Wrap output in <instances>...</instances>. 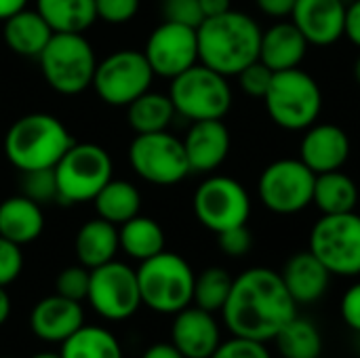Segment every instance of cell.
Returning <instances> with one entry per match:
<instances>
[{
  "label": "cell",
  "mask_w": 360,
  "mask_h": 358,
  "mask_svg": "<svg viewBox=\"0 0 360 358\" xmlns=\"http://www.w3.org/2000/svg\"><path fill=\"white\" fill-rule=\"evenodd\" d=\"M297 317V304L289 295L281 272L272 268H249L240 272L221 308V319L232 335L270 342Z\"/></svg>",
  "instance_id": "6da1fadb"
},
{
  "label": "cell",
  "mask_w": 360,
  "mask_h": 358,
  "mask_svg": "<svg viewBox=\"0 0 360 358\" xmlns=\"http://www.w3.org/2000/svg\"><path fill=\"white\" fill-rule=\"evenodd\" d=\"M262 25L249 13L226 11L215 17H205L196 27L198 61L224 76L240 74L249 63L259 59Z\"/></svg>",
  "instance_id": "7a4b0ae2"
},
{
  "label": "cell",
  "mask_w": 360,
  "mask_h": 358,
  "mask_svg": "<svg viewBox=\"0 0 360 358\" xmlns=\"http://www.w3.org/2000/svg\"><path fill=\"white\" fill-rule=\"evenodd\" d=\"M74 143L68 127L53 114L32 112L17 118L4 135V156L19 171L53 169Z\"/></svg>",
  "instance_id": "3957f363"
},
{
  "label": "cell",
  "mask_w": 360,
  "mask_h": 358,
  "mask_svg": "<svg viewBox=\"0 0 360 358\" xmlns=\"http://www.w3.org/2000/svg\"><path fill=\"white\" fill-rule=\"evenodd\" d=\"M137 283L141 293V306L158 314H177L192 306L196 274L188 260L173 251H160L158 255L139 262Z\"/></svg>",
  "instance_id": "277c9868"
},
{
  "label": "cell",
  "mask_w": 360,
  "mask_h": 358,
  "mask_svg": "<svg viewBox=\"0 0 360 358\" xmlns=\"http://www.w3.org/2000/svg\"><path fill=\"white\" fill-rule=\"evenodd\" d=\"M270 120L285 131H306L323 110V91L314 76L302 68L274 72L264 95Z\"/></svg>",
  "instance_id": "5b68a950"
},
{
  "label": "cell",
  "mask_w": 360,
  "mask_h": 358,
  "mask_svg": "<svg viewBox=\"0 0 360 358\" xmlns=\"http://www.w3.org/2000/svg\"><path fill=\"white\" fill-rule=\"evenodd\" d=\"M38 63L46 84L70 97L91 89L97 55L84 34H53Z\"/></svg>",
  "instance_id": "8992f818"
},
{
  "label": "cell",
  "mask_w": 360,
  "mask_h": 358,
  "mask_svg": "<svg viewBox=\"0 0 360 358\" xmlns=\"http://www.w3.org/2000/svg\"><path fill=\"white\" fill-rule=\"evenodd\" d=\"M59 203L82 205L93 203L101 188L114 177V162L105 148L93 141H74L70 150L53 167Z\"/></svg>",
  "instance_id": "52a82bcc"
},
{
  "label": "cell",
  "mask_w": 360,
  "mask_h": 358,
  "mask_svg": "<svg viewBox=\"0 0 360 358\" xmlns=\"http://www.w3.org/2000/svg\"><path fill=\"white\" fill-rule=\"evenodd\" d=\"M169 97L175 112L192 122L224 120L232 108V87L228 76L202 65L200 61L171 78Z\"/></svg>",
  "instance_id": "ba28073f"
},
{
  "label": "cell",
  "mask_w": 360,
  "mask_h": 358,
  "mask_svg": "<svg viewBox=\"0 0 360 358\" xmlns=\"http://www.w3.org/2000/svg\"><path fill=\"white\" fill-rule=\"evenodd\" d=\"M308 249L331 276H360V215L356 211L323 215L310 230Z\"/></svg>",
  "instance_id": "9c48e42d"
},
{
  "label": "cell",
  "mask_w": 360,
  "mask_h": 358,
  "mask_svg": "<svg viewBox=\"0 0 360 358\" xmlns=\"http://www.w3.org/2000/svg\"><path fill=\"white\" fill-rule=\"evenodd\" d=\"M154 70L143 51L120 49L97 61L91 89L97 97L112 108H127L139 95L150 91Z\"/></svg>",
  "instance_id": "30bf717a"
},
{
  "label": "cell",
  "mask_w": 360,
  "mask_h": 358,
  "mask_svg": "<svg viewBox=\"0 0 360 358\" xmlns=\"http://www.w3.org/2000/svg\"><path fill=\"white\" fill-rule=\"evenodd\" d=\"M129 165L154 186H175L192 173L184 141L169 131L135 135L129 146Z\"/></svg>",
  "instance_id": "8fae6325"
},
{
  "label": "cell",
  "mask_w": 360,
  "mask_h": 358,
  "mask_svg": "<svg viewBox=\"0 0 360 358\" xmlns=\"http://www.w3.org/2000/svg\"><path fill=\"white\" fill-rule=\"evenodd\" d=\"M192 209L200 226L219 234L236 226H247L251 217V196L238 179L209 175L196 188Z\"/></svg>",
  "instance_id": "7c38bea8"
},
{
  "label": "cell",
  "mask_w": 360,
  "mask_h": 358,
  "mask_svg": "<svg viewBox=\"0 0 360 358\" xmlns=\"http://www.w3.org/2000/svg\"><path fill=\"white\" fill-rule=\"evenodd\" d=\"M314 181L316 173L300 158H281L262 171L257 194L268 211L276 215H295L312 205Z\"/></svg>",
  "instance_id": "4fadbf2b"
},
{
  "label": "cell",
  "mask_w": 360,
  "mask_h": 358,
  "mask_svg": "<svg viewBox=\"0 0 360 358\" xmlns=\"http://www.w3.org/2000/svg\"><path fill=\"white\" fill-rule=\"evenodd\" d=\"M86 302L105 321H127L141 308L137 272L129 264L112 260L91 270Z\"/></svg>",
  "instance_id": "5bb4252c"
},
{
  "label": "cell",
  "mask_w": 360,
  "mask_h": 358,
  "mask_svg": "<svg viewBox=\"0 0 360 358\" xmlns=\"http://www.w3.org/2000/svg\"><path fill=\"white\" fill-rule=\"evenodd\" d=\"M143 55L160 78H175L188 68L198 63V36L196 27L165 21L158 23L143 46Z\"/></svg>",
  "instance_id": "9a60e30c"
},
{
  "label": "cell",
  "mask_w": 360,
  "mask_h": 358,
  "mask_svg": "<svg viewBox=\"0 0 360 358\" xmlns=\"http://www.w3.org/2000/svg\"><path fill=\"white\" fill-rule=\"evenodd\" d=\"M173 317L171 344L186 358H211L221 344V327L215 314L192 304Z\"/></svg>",
  "instance_id": "2e32d148"
},
{
  "label": "cell",
  "mask_w": 360,
  "mask_h": 358,
  "mask_svg": "<svg viewBox=\"0 0 360 358\" xmlns=\"http://www.w3.org/2000/svg\"><path fill=\"white\" fill-rule=\"evenodd\" d=\"M350 137L348 133L331 122L312 124L306 129L300 143V160L319 173H329L342 169L350 158Z\"/></svg>",
  "instance_id": "e0dca14e"
},
{
  "label": "cell",
  "mask_w": 360,
  "mask_h": 358,
  "mask_svg": "<svg viewBox=\"0 0 360 358\" xmlns=\"http://www.w3.org/2000/svg\"><path fill=\"white\" fill-rule=\"evenodd\" d=\"M291 21L304 34L308 44L331 46L344 36V0H295Z\"/></svg>",
  "instance_id": "ac0fdd59"
},
{
  "label": "cell",
  "mask_w": 360,
  "mask_h": 358,
  "mask_svg": "<svg viewBox=\"0 0 360 358\" xmlns=\"http://www.w3.org/2000/svg\"><path fill=\"white\" fill-rule=\"evenodd\" d=\"M82 325H84L82 304L68 300L59 293L42 298L40 302L34 304L30 312L32 333L46 344H63Z\"/></svg>",
  "instance_id": "d6986e66"
},
{
  "label": "cell",
  "mask_w": 360,
  "mask_h": 358,
  "mask_svg": "<svg viewBox=\"0 0 360 358\" xmlns=\"http://www.w3.org/2000/svg\"><path fill=\"white\" fill-rule=\"evenodd\" d=\"M181 141L192 173H213L219 169L232 146L230 129L224 120H196Z\"/></svg>",
  "instance_id": "ffe728a7"
},
{
  "label": "cell",
  "mask_w": 360,
  "mask_h": 358,
  "mask_svg": "<svg viewBox=\"0 0 360 358\" xmlns=\"http://www.w3.org/2000/svg\"><path fill=\"white\" fill-rule=\"evenodd\" d=\"M281 279L297 306L321 302L331 285V272L310 249L291 255L281 272Z\"/></svg>",
  "instance_id": "44dd1931"
},
{
  "label": "cell",
  "mask_w": 360,
  "mask_h": 358,
  "mask_svg": "<svg viewBox=\"0 0 360 358\" xmlns=\"http://www.w3.org/2000/svg\"><path fill=\"white\" fill-rule=\"evenodd\" d=\"M308 46H310L308 40L295 27L293 21L278 19L262 34L259 61L266 63L272 72L293 70L302 65L308 53Z\"/></svg>",
  "instance_id": "7402d4cb"
},
{
  "label": "cell",
  "mask_w": 360,
  "mask_h": 358,
  "mask_svg": "<svg viewBox=\"0 0 360 358\" xmlns=\"http://www.w3.org/2000/svg\"><path fill=\"white\" fill-rule=\"evenodd\" d=\"M2 23H4L2 27L4 42L19 57L38 59L53 36L51 25L42 19V15L36 8L25 6L23 11L15 13Z\"/></svg>",
  "instance_id": "603a6c76"
},
{
  "label": "cell",
  "mask_w": 360,
  "mask_h": 358,
  "mask_svg": "<svg viewBox=\"0 0 360 358\" xmlns=\"http://www.w3.org/2000/svg\"><path fill=\"white\" fill-rule=\"evenodd\" d=\"M118 251H120L118 226L101 217H93L78 228L76 238H74V253L80 266L89 270L99 268L116 260Z\"/></svg>",
  "instance_id": "cb8c5ba5"
},
{
  "label": "cell",
  "mask_w": 360,
  "mask_h": 358,
  "mask_svg": "<svg viewBox=\"0 0 360 358\" xmlns=\"http://www.w3.org/2000/svg\"><path fill=\"white\" fill-rule=\"evenodd\" d=\"M42 230L44 213L38 203L23 194L8 196L0 203V236L23 247L38 241Z\"/></svg>",
  "instance_id": "d4e9b609"
},
{
  "label": "cell",
  "mask_w": 360,
  "mask_h": 358,
  "mask_svg": "<svg viewBox=\"0 0 360 358\" xmlns=\"http://www.w3.org/2000/svg\"><path fill=\"white\" fill-rule=\"evenodd\" d=\"M34 8L53 34H84L97 21L95 0H36Z\"/></svg>",
  "instance_id": "484cf974"
},
{
  "label": "cell",
  "mask_w": 360,
  "mask_h": 358,
  "mask_svg": "<svg viewBox=\"0 0 360 358\" xmlns=\"http://www.w3.org/2000/svg\"><path fill=\"white\" fill-rule=\"evenodd\" d=\"M120 251H124L135 262H146L160 251H165V230L162 226L146 215H135L133 219L118 226Z\"/></svg>",
  "instance_id": "4316f807"
},
{
  "label": "cell",
  "mask_w": 360,
  "mask_h": 358,
  "mask_svg": "<svg viewBox=\"0 0 360 358\" xmlns=\"http://www.w3.org/2000/svg\"><path fill=\"white\" fill-rule=\"evenodd\" d=\"M359 198L360 192L356 181L350 175H346L342 169L316 175L312 203L323 215L354 211Z\"/></svg>",
  "instance_id": "83f0119b"
},
{
  "label": "cell",
  "mask_w": 360,
  "mask_h": 358,
  "mask_svg": "<svg viewBox=\"0 0 360 358\" xmlns=\"http://www.w3.org/2000/svg\"><path fill=\"white\" fill-rule=\"evenodd\" d=\"M175 116L177 112L169 93H158L152 89L127 106V122L135 131V135L169 131Z\"/></svg>",
  "instance_id": "f1b7e54d"
},
{
  "label": "cell",
  "mask_w": 360,
  "mask_h": 358,
  "mask_svg": "<svg viewBox=\"0 0 360 358\" xmlns=\"http://www.w3.org/2000/svg\"><path fill=\"white\" fill-rule=\"evenodd\" d=\"M93 207L97 211V217L114 226H122L124 222L141 213V194L135 184L112 177L93 198Z\"/></svg>",
  "instance_id": "f546056e"
},
{
  "label": "cell",
  "mask_w": 360,
  "mask_h": 358,
  "mask_svg": "<svg viewBox=\"0 0 360 358\" xmlns=\"http://www.w3.org/2000/svg\"><path fill=\"white\" fill-rule=\"evenodd\" d=\"M61 358H124L120 340L105 327L82 325L59 350Z\"/></svg>",
  "instance_id": "4dcf8cb0"
},
{
  "label": "cell",
  "mask_w": 360,
  "mask_h": 358,
  "mask_svg": "<svg viewBox=\"0 0 360 358\" xmlns=\"http://www.w3.org/2000/svg\"><path fill=\"white\" fill-rule=\"evenodd\" d=\"M274 342L283 358H321L323 354V335L319 327L300 314L278 331Z\"/></svg>",
  "instance_id": "1f68e13d"
},
{
  "label": "cell",
  "mask_w": 360,
  "mask_h": 358,
  "mask_svg": "<svg viewBox=\"0 0 360 358\" xmlns=\"http://www.w3.org/2000/svg\"><path fill=\"white\" fill-rule=\"evenodd\" d=\"M234 276L219 268V266H211L207 270H202L200 274H196L194 281V298L192 304L207 310V312H221L230 289H232Z\"/></svg>",
  "instance_id": "d6a6232c"
},
{
  "label": "cell",
  "mask_w": 360,
  "mask_h": 358,
  "mask_svg": "<svg viewBox=\"0 0 360 358\" xmlns=\"http://www.w3.org/2000/svg\"><path fill=\"white\" fill-rule=\"evenodd\" d=\"M21 194L27 196L30 200L38 203L40 207L59 203L55 171L53 169H36V171L21 173Z\"/></svg>",
  "instance_id": "836d02e7"
},
{
  "label": "cell",
  "mask_w": 360,
  "mask_h": 358,
  "mask_svg": "<svg viewBox=\"0 0 360 358\" xmlns=\"http://www.w3.org/2000/svg\"><path fill=\"white\" fill-rule=\"evenodd\" d=\"M89 281H91L89 268H84L80 264L68 266L59 272V276L55 281V293L82 304L89 293Z\"/></svg>",
  "instance_id": "e575fe53"
},
{
  "label": "cell",
  "mask_w": 360,
  "mask_h": 358,
  "mask_svg": "<svg viewBox=\"0 0 360 358\" xmlns=\"http://www.w3.org/2000/svg\"><path fill=\"white\" fill-rule=\"evenodd\" d=\"M211 358H272V354L266 348V342L232 335L226 342L221 340Z\"/></svg>",
  "instance_id": "d590c367"
},
{
  "label": "cell",
  "mask_w": 360,
  "mask_h": 358,
  "mask_svg": "<svg viewBox=\"0 0 360 358\" xmlns=\"http://www.w3.org/2000/svg\"><path fill=\"white\" fill-rule=\"evenodd\" d=\"M272 76H274V72L259 59L249 63L240 74H236L238 87L243 89V93H247L249 97H259V99H264L268 87L272 82Z\"/></svg>",
  "instance_id": "8d00e7d4"
},
{
  "label": "cell",
  "mask_w": 360,
  "mask_h": 358,
  "mask_svg": "<svg viewBox=\"0 0 360 358\" xmlns=\"http://www.w3.org/2000/svg\"><path fill=\"white\" fill-rule=\"evenodd\" d=\"M141 0H95L97 19L110 25H122L135 19L139 13Z\"/></svg>",
  "instance_id": "74e56055"
},
{
  "label": "cell",
  "mask_w": 360,
  "mask_h": 358,
  "mask_svg": "<svg viewBox=\"0 0 360 358\" xmlns=\"http://www.w3.org/2000/svg\"><path fill=\"white\" fill-rule=\"evenodd\" d=\"M162 19L198 27L205 15L198 0H162Z\"/></svg>",
  "instance_id": "f35d334b"
},
{
  "label": "cell",
  "mask_w": 360,
  "mask_h": 358,
  "mask_svg": "<svg viewBox=\"0 0 360 358\" xmlns=\"http://www.w3.org/2000/svg\"><path fill=\"white\" fill-rule=\"evenodd\" d=\"M23 270L21 245L0 236V287H8L19 279Z\"/></svg>",
  "instance_id": "ab89813d"
},
{
  "label": "cell",
  "mask_w": 360,
  "mask_h": 358,
  "mask_svg": "<svg viewBox=\"0 0 360 358\" xmlns=\"http://www.w3.org/2000/svg\"><path fill=\"white\" fill-rule=\"evenodd\" d=\"M217 245H219L221 253H226L228 257H243L251 251L253 236L247 226H236L226 232H219Z\"/></svg>",
  "instance_id": "60d3db41"
},
{
  "label": "cell",
  "mask_w": 360,
  "mask_h": 358,
  "mask_svg": "<svg viewBox=\"0 0 360 358\" xmlns=\"http://www.w3.org/2000/svg\"><path fill=\"white\" fill-rule=\"evenodd\" d=\"M340 314H342V321L354 333H360V281L344 291L340 300Z\"/></svg>",
  "instance_id": "b9f144b4"
},
{
  "label": "cell",
  "mask_w": 360,
  "mask_h": 358,
  "mask_svg": "<svg viewBox=\"0 0 360 358\" xmlns=\"http://www.w3.org/2000/svg\"><path fill=\"white\" fill-rule=\"evenodd\" d=\"M344 36L360 49V0H352L350 4H346Z\"/></svg>",
  "instance_id": "7bdbcfd3"
},
{
  "label": "cell",
  "mask_w": 360,
  "mask_h": 358,
  "mask_svg": "<svg viewBox=\"0 0 360 358\" xmlns=\"http://www.w3.org/2000/svg\"><path fill=\"white\" fill-rule=\"evenodd\" d=\"M255 4L266 17L285 19V17H291L295 0H255Z\"/></svg>",
  "instance_id": "ee69618b"
},
{
  "label": "cell",
  "mask_w": 360,
  "mask_h": 358,
  "mask_svg": "<svg viewBox=\"0 0 360 358\" xmlns=\"http://www.w3.org/2000/svg\"><path fill=\"white\" fill-rule=\"evenodd\" d=\"M141 358H186L171 342H158L146 348Z\"/></svg>",
  "instance_id": "f6af8a7d"
},
{
  "label": "cell",
  "mask_w": 360,
  "mask_h": 358,
  "mask_svg": "<svg viewBox=\"0 0 360 358\" xmlns=\"http://www.w3.org/2000/svg\"><path fill=\"white\" fill-rule=\"evenodd\" d=\"M205 17H215L232 8V0H198Z\"/></svg>",
  "instance_id": "bcb514c9"
},
{
  "label": "cell",
  "mask_w": 360,
  "mask_h": 358,
  "mask_svg": "<svg viewBox=\"0 0 360 358\" xmlns=\"http://www.w3.org/2000/svg\"><path fill=\"white\" fill-rule=\"evenodd\" d=\"M30 0H0V21L13 17L15 13L23 11Z\"/></svg>",
  "instance_id": "7dc6e473"
},
{
  "label": "cell",
  "mask_w": 360,
  "mask_h": 358,
  "mask_svg": "<svg viewBox=\"0 0 360 358\" xmlns=\"http://www.w3.org/2000/svg\"><path fill=\"white\" fill-rule=\"evenodd\" d=\"M11 317V298L6 293V287H0V327L8 321Z\"/></svg>",
  "instance_id": "c3c4849f"
},
{
  "label": "cell",
  "mask_w": 360,
  "mask_h": 358,
  "mask_svg": "<svg viewBox=\"0 0 360 358\" xmlns=\"http://www.w3.org/2000/svg\"><path fill=\"white\" fill-rule=\"evenodd\" d=\"M30 358H61V354L59 352H38V354Z\"/></svg>",
  "instance_id": "681fc988"
},
{
  "label": "cell",
  "mask_w": 360,
  "mask_h": 358,
  "mask_svg": "<svg viewBox=\"0 0 360 358\" xmlns=\"http://www.w3.org/2000/svg\"><path fill=\"white\" fill-rule=\"evenodd\" d=\"M354 80L360 84V55L356 57V61H354Z\"/></svg>",
  "instance_id": "f907efd6"
},
{
  "label": "cell",
  "mask_w": 360,
  "mask_h": 358,
  "mask_svg": "<svg viewBox=\"0 0 360 358\" xmlns=\"http://www.w3.org/2000/svg\"><path fill=\"white\" fill-rule=\"evenodd\" d=\"M359 346H360V333H359Z\"/></svg>",
  "instance_id": "816d5d0a"
}]
</instances>
